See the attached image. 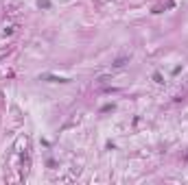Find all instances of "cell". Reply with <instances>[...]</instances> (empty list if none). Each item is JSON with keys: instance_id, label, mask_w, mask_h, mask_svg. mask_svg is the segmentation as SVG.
Instances as JSON below:
<instances>
[{"instance_id": "obj_1", "label": "cell", "mask_w": 188, "mask_h": 185, "mask_svg": "<svg viewBox=\"0 0 188 185\" xmlns=\"http://www.w3.org/2000/svg\"><path fill=\"white\" fill-rule=\"evenodd\" d=\"M42 79H44V81H51V83H68V79H61V76H48V74H44Z\"/></svg>"}, {"instance_id": "obj_3", "label": "cell", "mask_w": 188, "mask_h": 185, "mask_svg": "<svg viewBox=\"0 0 188 185\" xmlns=\"http://www.w3.org/2000/svg\"><path fill=\"white\" fill-rule=\"evenodd\" d=\"M153 81H155V83H164V79H162V74H160V72H155V74H153Z\"/></svg>"}, {"instance_id": "obj_2", "label": "cell", "mask_w": 188, "mask_h": 185, "mask_svg": "<svg viewBox=\"0 0 188 185\" xmlns=\"http://www.w3.org/2000/svg\"><path fill=\"white\" fill-rule=\"evenodd\" d=\"M127 63H129V57H118L114 61V67H125Z\"/></svg>"}]
</instances>
